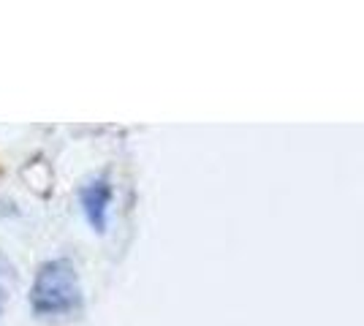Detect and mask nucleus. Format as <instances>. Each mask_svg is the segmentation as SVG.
<instances>
[{"label":"nucleus","instance_id":"obj_1","mask_svg":"<svg viewBox=\"0 0 364 326\" xmlns=\"http://www.w3.org/2000/svg\"><path fill=\"white\" fill-rule=\"evenodd\" d=\"M82 288L71 259L46 261L31 286V308L36 315H65L79 310Z\"/></svg>","mask_w":364,"mask_h":326},{"label":"nucleus","instance_id":"obj_2","mask_svg":"<svg viewBox=\"0 0 364 326\" xmlns=\"http://www.w3.org/2000/svg\"><path fill=\"white\" fill-rule=\"evenodd\" d=\"M112 183L107 177H95L87 185L79 190V204H82V212L87 217L92 229L98 234L107 232V215H109V204H112Z\"/></svg>","mask_w":364,"mask_h":326},{"label":"nucleus","instance_id":"obj_3","mask_svg":"<svg viewBox=\"0 0 364 326\" xmlns=\"http://www.w3.org/2000/svg\"><path fill=\"white\" fill-rule=\"evenodd\" d=\"M0 310H3V291H0Z\"/></svg>","mask_w":364,"mask_h":326}]
</instances>
